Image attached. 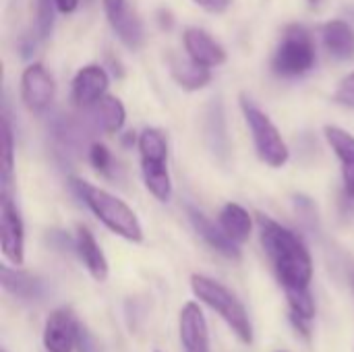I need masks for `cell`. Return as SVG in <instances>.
Returning <instances> with one entry per match:
<instances>
[{
	"instance_id": "6da1fadb",
	"label": "cell",
	"mask_w": 354,
	"mask_h": 352,
	"mask_svg": "<svg viewBox=\"0 0 354 352\" xmlns=\"http://www.w3.org/2000/svg\"><path fill=\"white\" fill-rule=\"evenodd\" d=\"M257 222L263 251L270 257V263L286 295L309 290L313 280V261L303 241L292 230L268 216H259Z\"/></svg>"
},
{
	"instance_id": "7a4b0ae2",
	"label": "cell",
	"mask_w": 354,
	"mask_h": 352,
	"mask_svg": "<svg viewBox=\"0 0 354 352\" xmlns=\"http://www.w3.org/2000/svg\"><path fill=\"white\" fill-rule=\"evenodd\" d=\"M73 191L85 201V205L91 210V214L114 234L131 241L141 243L143 241V228L137 218V214L116 195L108 193L106 189H100L83 178L73 176L71 178Z\"/></svg>"
},
{
	"instance_id": "3957f363",
	"label": "cell",
	"mask_w": 354,
	"mask_h": 352,
	"mask_svg": "<svg viewBox=\"0 0 354 352\" xmlns=\"http://www.w3.org/2000/svg\"><path fill=\"white\" fill-rule=\"evenodd\" d=\"M191 288L201 303L212 307L232 328V332L239 336V340L243 344H253L251 319H249L243 303L236 299V295H232L224 284H220L207 276H201V274L191 276Z\"/></svg>"
},
{
	"instance_id": "277c9868",
	"label": "cell",
	"mask_w": 354,
	"mask_h": 352,
	"mask_svg": "<svg viewBox=\"0 0 354 352\" xmlns=\"http://www.w3.org/2000/svg\"><path fill=\"white\" fill-rule=\"evenodd\" d=\"M141 156V174L147 191L162 203H168L172 197V178L168 172V141L160 129H145L139 139Z\"/></svg>"
},
{
	"instance_id": "5b68a950",
	"label": "cell",
	"mask_w": 354,
	"mask_h": 352,
	"mask_svg": "<svg viewBox=\"0 0 354 352\" xmlns=\"http://www.w3.org/2000/svg\"><path fill=\"white\" fill-rule=\"evenodd\" d=\"M317 60V48L311 31L305 25L292 23L282 31L278 48L272 58V68L278 77H301L307 75Z\"/></svg>"
},
{
	"instance_id": "8992f818",
	"label": "cell",
	"mask_w": 354,
	"mask_h": 352,
	"mask_svg": "<svg viewBox=\"0 0 354 352\" xmlns=\"http://www.w3.org/2000/svg\"><path fill=\"white\" fill-rule=\"evenodd\" d=\"M241 110H243L247 127L253 135V143H255V149H257V156L261 158V162H266L272 168H282L288 162L290 151H288V145L282 139L278 127L247 95H241Z\"/></svg>"
},
{
	"instance_id": "52a82bcc",
	"label": "cell",
	"mask_w": 354,
	"mask_h": 352,
	"mask_svg": "<svg viewBox=\"0 0 354 352\" xmlns=\"http://www.w3.org/2000/svg\"><path fill=\"white\" fill-rule=\"evenodd\" d=\"M0 247L2 255L12 266H23L25 259V228L21 214L12 201V191L0 195Z\"/></svg>"
},
{
	"instance_id": "ba28073f",
	"label": "cell",
	"mask_w": 354,
	"mask_h": 352,
	"mask_svg": "<svg viewBox=\"0 0 354 352\" xmlns=\"http://www.w3.org/2000/svg\"><path fill=\"white\" fill-rule=\"evenodd\" d=\"M102 2H104V12L108 17V23L118 35V39L127 48L139 50L143 46L145 31H143L141 19L131 8L129 0H102Z\"/></svg>"
},
{
	"instance_id": "9c48e42d",
	"label": "cell",
	"mask_w": 354,
	"mask_h": 352,
	"mask_svg": "<svg viewBox=\"0 0 354 352\" xmlns=\"http://www.w3.org/2000/svg\"><path fill=\"white\" fill-rule=\"evenodd\" d=\"M56 93V85L52 75L39 64H29L21 75V100L31 112H44Z\"/></svg>"
},
{
	"instance_id": "30bf717a",
	"label": "cell",
	"mask_w": 354,
	"mask_h": 352,
	"mask_svg": "<svg viewBox=\"0 0 354 352\" xmlns=\"http://www.w3.org/2000/svg\"><path fill=\"white\" fill-rule=\"evenodd\" d=\"M178 334L183 352H209L207 322L197 303H187L178 315Z\"/></svg>"
},
{
	"instance_id": "8fae6325",
	"label": "cell",
	"mask_w": 354,
	"mask_h": 352,
	"mask_svg": "<svg viewBox=\"0 0 354 352\" xmlns=\"http://www.w3.org/2000/svg\"><path fill=\"white\" fill-rule=\"evenodd\" d=\"M79 322L68 309L54 311L44 328V346L48 352H73L77 346Z\"/></svg>"
},
{
	"instance_id": "7c38bea8",
	"label": "cell",
	"mask_w": 354,
	"mask_h": 352,
	"mask_svg": "<svg viewBox=\"0 0 354 352\" xmlns=\"http://www.w3.org/2000/svg\"><path fill=\"white\" fill-rule=\"evenodd\" d=\"M183 41H185L187 56L193 58L195 62L207 66V68H216V66H222L226 62L224 46L218 44L201 27H187L185 33H183Z\"/></svg>"
},
{
	"instance_id": "4fadbf2b",
	"label": "cell",
	"mask_w": 354,
	"mask_h": 352,
	"mask_svg": "<svg viewBox=\"0 0 354 352\" xmlns=\"http://www.w3.org/2000/svg\"><path fill=\"white\" fill-rule=\"evenodd\" d=\"M110 77L100 64H87L79 68L73 79V102L81 108L93 106L102 95H106Z\"/></svg>"
},
{
	"instance_id": "5bb4252c",
	"label": "cell",
	"mask_w": 354,
	"mask_h": 352,
	"mask_svg": "<svg viewBox=\"0 0 354 352\" xmlns=\"http://www.w3.org/2000/svg\"><path fill=\"white\" fill-rule=\"evenodd\" d=\"M189 220L195 228V232L220 255L228 257V259H239L241 257V251H239V243H234L220 224H214L203 212L195 210V207H189Z\"/></svg>"
},
{
	"instance_id": "9a60e30c",
	"label": "cell",
	"mask_w": 354,
	"mask_h": 352,
	"mask_svg": "<svg viewBox=\"0 0 354 352\" xmlns=\"http://www.w3.org/2000/svg\"><path fill=\"white\" fill-rule=\"evenodd\" d=\"M324 135H326L328 145L340 160L344 189L351 197H354V135L336 124H328L324 129Z\"/></svg>"
},
{
	"instance_id": "2e32d148",
	"label": "cell",
	"mask_w": 354,
	"mask_h": 352,
	"mask_svg": "<svg viewBox=\"0 0 354 352\" xmlns=\"http://www.w3.org/2000/svg\"><path fill=\"white\" fill-rule=\"evenodd\" d=\"M75 249H77L79 259L89 270V274L97 282H104L108 278V261H106V255H104L102 247L97 245V241H95V237L91 234L89 228H85V226H79L77 228Z\"/></svg>"
},
{
	"instance_id": "e0dca14e",
	"label": "cell",
	"mask_w": 354,
	"mask_h": 352,
	"mask_svg": "<svg viewBox=\"0 0 354 352\" xmlns=\"http://www.w3.org/2000/svg\"><path fill=\"white\" fill-rule=\"evenodd\" d=\"M326 50L340 60L354 58V29L342 19H332L322 27Z\"/></svg>"
},
{
	"instance_id": "ac0fdd59",
	"label": "cell",
	"mask_w": 354,
	"mask_h": 352,
	"mask_svg": "<svg viewBox=\"0 0 354 352\" xmlns=\"http://www.w3.org/2000/svg\"><path fill=\"white\" fill-rule=\"evenodd\" d=\"M91 110V118L95 122V127L108 135H116L127 120V110L122 106V102L114 95H102L93 106H89Z\"/></svg>"
},
{
	"instance_id": "d6986e66",
	"label": "cell",
	"mask_w": 354,
	"mask_h": 352,
	"mask_svg": "<svg viewBox=\"0 0 354 352\" xmlns=\"http://www.w3.org/2000/svg\"><path fill=\"white\" fill-rule=\"evenodd\" d=\"M170 73H172L174 81H176L183 89H187V91H197V89L205 87V85L212 81L209 68L203 66V64H199V62H195V60L189 58V56H187V58L174 56V58L170 60Z\"/></svg>"
},
{
	"instance_id": "ffe728a7",
	"label": "cell",
	"mask_w": 354,
	"mask_h": 352,
	"mask_svg": "<svg viewBox=\"0 0 354 352\" xmlns=\"http://www.w3.org/2000/svg\"><path fill=\"white\" fill-rule=\"evenodd\" d=\"M218 224L239 245H243L251 237V228H253V220H251L249 212L243 205L232 203V201L222 207V212L218 216Z\"/></svg>"
},
{
	"instance_id": "44dd1931",
	"label": "cell",
	"mask_w": 354,
	"mask_h": 352,
	"mask_svg": "<svg viewBox=\"0 0 354 352\" xmlns=\"http://www.w3.org/2000/svg\"><path fill=\"white\" fill-rule=\"evenodd\" d=\"M0 278H2V286L6 293H10L12 297L17 299H25V301H35L44 295V286L41 282L27 274V272H19V270H12L8 266H2L0 270Z\"/></svg>"
},
{
	"instance_id": "7402d4cb",
	"label": "cell",
	"mask_w": 354,
	"mask_h": 352,
	"mask_svg": "<svg viewBox=\"0 0 354 352\" xmlns=\"http://www.w3.org/2000/svg\"><path fill=\"white\" fill-rule=\"evenodd\" d=\"M2 191H12V168H15V143L8 116H2Z\"/></svg>"
},
{
	"instance_id": "603a6c76",
	"label": "cell",
	"mask_w": 354,
	"mask_h": 352,
	"mask_svg": "<svg viewBox=\"0 0 354 352\" xmlns=\"http://www.w3.org/2000/svg\"><path fill=\"white\" fill-rule=\"evenodd\" d=\"M288 299V305L292 309L290 315H297V317H303L307 322H311L315 317V303H313V297L309 290H299V293H288L286 295Z\"/></svg>"
},
{
	"instance_id": "cb8c5ba5",
	"label": "cell",
	"mask_w": 354,
	"mask_h": 352,
	"mask_svg": "<svg viewBox=\"0 0 354 352\" xmlns=\"http://www.w3.org/2000/svg\"><path fill=\"white\" fill-rule=\"evenodd\" d=\"M56 6V0H39L37 4V31L39 37H48L52 31V8Z\"/></svg>"
},
{
	"instance_id": "d4e9b609",
	"label": "cell",
	"mask_w": 354,
	"mask_h": 352,
	"mask_svg": "<svg viewBox=\"0 0 354 352\" xmlns=\"http://www.w3.org/2000/svg\"><path fill=\"white\" fill-rule=\"evenodd\" d=\"M89 160H91V164H93V168H95V170H100V172H104V174H108V172H110L112 156H110V151H108V147H106V145H102V143H93V145H91V149H89Z\"/></svg>"
},
{
	"instance_id": "484cf974",
	"label": "cell",
	"mask_w": 354,
	"mask_h": 352,
	"mask_svg": "<svg viewBox=\"0 0 354 352\" xmlns=\"http://www.w3.org/2000/svg\"><path fill=\"white\" fill-rule=\"evenodd\" d=\"M334 102L354 108V71L338 83V89L334 91Z\"/></svg>"
},
{
	"instance_id": "4316f807",
	"label": "cell",
	"mask_w": 354,
	"mask_h": 352,
	"mask_svg": "<svg viewBox=\"0 0 354 352\" xmlns=\"http://www.w3.org/2000/svg\"><path fill=\"white\" fill-rule=\"evenodd\" d=\"M77 349L79 352H104L100 342L93 338V334L85 328V326H79V334H77Z\"/></svg>"
},
{
	"instance_id": "83f0119b",
	"label": "cell",
	"mask_w": 354,
	"mask_h": 352,
	"mask_svg": "<svg viewBox=\"0 0 354 352\" xmlns=\"http://www.w3.org/2000/svg\"><path fill=\"white\" fill-rule=\"evenodd\" d=\"M193 2L199 4L203 10L214 12V15H220V12L228 10V6L232 4V0H193Z\"/></svg>"
},
{
	"instance_id": "f1b7e54d",
	"label": "cell",
	"mask_w": 354,
	"mask_h": 352,
	"mask_svg": "<svg viewBox=\"0 0 354 352\" xmlns=\"http://www.w3.org/2000/svg\"><path fill=\"white\" fill-rule=\"evenodd\" d=\"M81 0H56V10L60 12H73L79 6Z\"/></svg>"
},
{
	"instance_id": "f546056e",
	"label": "cell",
	"mask_w": 354,
	"mask_h": 352,
	"mask_svg": "<svg viewBox=\"0 0 354 352\" xmlns=\"http://www.w3.org/2000/svg\"><path fill=\"white\" fill-rule=\"evenodd\" d=\"M319 2H322V0H309V4H311L313 8H315V6H319Z\"/></svg>"
},
{
	"instance_id": "4dcf8cb0",
	"label": "cell",
	"mask_w": 354,
	"mask_h": 352,
	"mask_svg": "<svg viewBox=\"0 0 354 352\" xmlns=\"http://www.w3.org/2000/svg\"><path fill=\"white\" fill-rule=\"evenodd\" d=\"M353 286H354V276H353Z\"/></svg>"
}]
</instances>
